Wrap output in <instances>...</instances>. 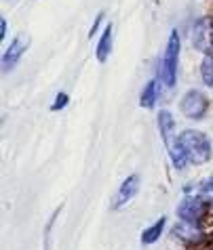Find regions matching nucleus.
Here are the masks:
<instances>
[{"label": "nucleus", "instance_id": "6e6552de", "mask_svg": "<svg viewBox=\"0 0 213 250\" xmlns=\"http://www.w3.org/2000/svg\"><path fill=\"white\" fill-rule=\"evenodd\" d=\"M163 143H165V147H167V154H169V160H171V164H173V168L175 170L186 168V166L190 164V160L186 156V149H184V145H182L180 135L175 133V135L165 137Z\"/></svg>", "mask_w": 213, "mask_h": 250}, {"label": "nucleus", "instance_id": "0eeeda50", "mask_svg": "<svg viewBox=\"0 0 213 250\" xmlns=\"http://www.w3.org/2000/svg\"><path fill=\"white\" fill-rule=\"evenodd\" d=\"M140 185H142L140 175H129L125 181L120 183L118 191H116V196L112 200V210H120L122 206H127L131 202V200L137 196V191H140Z\"/></svg>", "mask_w": 213, "mask_h": 250}, {"label": "nucleus", "instance_id": "f3484780", "mask_svg": "<svg viewBox=\"0 0 213 250\" xmlns=\"http://www.w3.org/2000/svg\"><path fill=\"white\" fill-rule=\"evenodd\" d=\"M68 103H70V97H68V93H57V97H55V101L51 105V112H59V109L68 107Z\"/></svg>", "mask_w": 213, "mask_h": 250}, {"label": "nucleus", "instance_id": "20e7f679", "mask_svg": "<svg viewBox=\"0 0 213 250\" xmlns=\"http://www.w3.org/2000/svg\"><path fill=\"white\" fill-rule=\"evenodd\" d=\"M211 103L207 99V95L203 91H196V88H190L188 93H184V97L180 99V112L184 118H188L192 122H201L205 116L209 114Z\"/></svg>", "mask_w": 213, "mask_h": 250}, {"label": "nucleus", "instance_id": "ddd939ff", "mask_svg": "<svg viewBox=\"0 0 213 250\" xmlns=\"http://www.w3.org/2000/svg\"><path fill=\"white\" fill-rule=\"evenodd\" d=\"M156 120H159L161 139L169 137V135H175V118H173V114H171L169 109H161L159 116H156Z\"/></svg>", "mask_w": 213, "mask_h": 250}, {"label": "nucleus", "instance_id": "a211bd4d", "mask_svg": "<svg viewBox=\"0 0 213 250\" xmlns=\"http://www.w3.org/2000/svg\"><path fill=\"white\" fill-rule=\"evenodd\" d=\"M104 15H106V13L101 11L99 15L95 17V21H93V25H91V30H89V38H93L95 34H97V30H99V25H101V19H104Z\"/></svg>", "mask_w": 213, "mask_h": 250}, {"label": "nucleus", "instance_id": "4468645a", "mask_svg": "<svg viewBox=\"0 0 213 250\" xmlns=\"http://www.w3.org/2000/svg\"><path fill=\"white\" fill-rule=\"evenodd\" d=\"M201 78L209 88H213V55H207L201 63Z\"/></svg>", "mask_w": 213, "mask_h": 250}, {"label": "nucleus", "instance_id": "2eb2a0df", "mask_svg": "<svg viewBox=\"0 0 213 250\" xmlns=\"http://www.w3.org/2000/svg\"><path fill=\"white\" fill-rule=\"evenodd\" d=\"M59 212H61V208H57L53 214H51V219L47 221V227H45V233H43V250H51V233H53V227H55V221H57L59 217Z\"/></svg>", "mask_w": 213, "mask_h": 250}, {"label": "nucleus", "instance_id": "423d86ee", "mask_svg": "<svg viewBox=\"0 0 213 250\" xmlns=\"http://www.w3.org/2000/svg\"><path fill=\"white\" fill-rule=\"evenodd\" d=\"M27 48H30V36H27V34H17V36L11 40V44L6 46V51L2 53V61H0L4 74L15 69V65L22 61L24 53H27Z\"/></svg>", "mask_w": 213, "mask_h": 250}, {"label": "nucleus", "instance_id": "f257e3e1", "mask_svg": "<svg viewBox=\"0 0 213 250\" xmlns=\"http://www.w3.org/2000/svg\"><path fill=\"white\" fill-rule=\"evenodd\" d=\"M180 53H182V38L177 30H171L167 46H165L161 65H159V82L167 88H173L177 84V72H180Z\"/></svg>", "mask_w": 213, "mask_h": 250}, {"label": "nucleus", "instance_id": "f8f14e48", "mask_svg": "<svg viewBox=\"0 0 213 250\" xmlns=\"http://www.w3.org/2000/svg\"><path fill=\"white\" fill-rule=\"evenodd\" d=\"M165 225H167V217H161L156 221L154 225L146 227L142 231V244H154V242H159V238H163V231H165Z\"/></svg>", "mask_w": 213, "mask_h": 250}, {"label": "nucleus", "instance_id": "6ab92c4d", "mask_svg": "<svg viewBox=\"0 0 213 250\" xmlns=\"http://www.w3.org/2000/svg\"><path fill=\"white\" fill-rule=\"evenodd\" d=\"M6 30H9V27H6V19L2 17V21H0V40L6 38Z\"/></svg>", "mask_w": 213, "mask_h": 250}, {"label": "nucleus", "instance_id": "1a4fd4ad", "mask_svg": "<svg viewBox=\"0 0 213 250\" xmlns=\"http://www.w3.org/2000/svg\"><path fill=\"white\" fill-rule=\"evenodd\" d=\"M173 238L180 240L186 246H198V244H203L207 235H205L201 225H192V223H184L182 221V223H177L173 227Z\"/></svg>", "mask_w": 213, "mask_h": 250}, {"label": "nucleus", "instance_id": "9d476101", "mask_svg": "<svg viewBox=\"0 0 213 250\" xmlns=\"http://www.w3.org/2000/svg\"><path fill=\"white\" fill-rule=\"evenodd\" d=\"M112 46H114V25L108 23L97 40V46H95V57H97L99 63L108 61V57L112 55Z\"/></svg>", "mask_w": 213, "mask_h": 250}, {"label": "nucleus", "instance_id": "7ed1b4c3", "mask_svg": "<svg viewBox=\"0 0 213 250\" xmlns=\"http://www.w3.org/2000/svg\"><path fill=\"white\" fill-rule=\"evenodd\" d=\"M209 204L205 202V200L194 193V196H184L180 200V204H177V217L184 223H192V225H203V221L207 219L209 214Z\"/></svg>", "mask_w": 213, "mask_h": 250}, {"label": "nucleus", "instance_id": "9b49d317", "mask_svg": "<svg viewBox=\"0 0 213 250\" xmlns=\"http://www.w3.org/2000/svg\"><path fill=\"white\" fill-rule=\"evenodd\" d=\"M159 84H161L159 78H152V80H148L146 84H143L142 95H140V105L143 109H152L156 105V101H159V93H161Z\"/></svg>", "mask_w": 213, "mask_h": 250}, {"label": "nucleus", "instance_id": "39448f33", "mask_svg": "<svg viewBox=\"0 0 213 250\" xmlns=\"http://www.w3.org/2000/svg\"><path fill=\"white\" fill-rule=\"evenodd\" d=\"M192 46L205 57L213 55V17H198L192 25Z\"/></svg>", "mask_w": 213, "mask_h": 250}, {"label": "nucleus", "instance_id": "f03ea898", "mask_svg": "<svg viewBox=\"0 0 213 250\" xmlns=\"http://www.w3.org/2000/svg\"><path fill=\"white\" fill-rule=\"evenodd\" d=\"M182 139V145L186 149V156L190 160V164L194 166H203L207 164L211 156H213V145H211V139L201 133V130H194V128H186L180 133Z\"/></svg>", "mask_w": 213, "mask_h": 250}, {"label": "nucleus", "instance_id": "dca6fc26", "mask_svg": "<svg viewBox=\"0 0 213 250\" xmlns=\"http://www.w3.org/2000/svg\"><path fill=\"white\" fill-rule=\"evenodd\" d=\"M198 196H201L205 202H207L209 206H213V177H207L205 181L198 185Z\"/></svg>", "mask_w": 213, "mask_h": 250}]
</instances>
